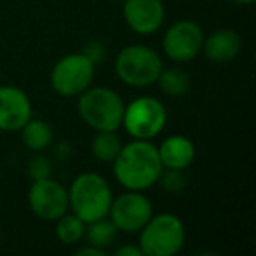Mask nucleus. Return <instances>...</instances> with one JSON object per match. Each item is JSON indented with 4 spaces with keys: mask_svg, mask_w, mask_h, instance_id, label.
Here are the masks:
<instances>
[{
    "mask_svg": "<svg viewBox=\"0 0 256 256\" xmlns=\"http://www.w3.org/2000/svg\"><path fill=\"white\" fill-rule=\"evenodd\" d=\"M164 172L158 148L151 140L134 139L121 146L112 162V174L124 190L144 192L160 181Z\"/></svg>",
    "mask_w": 256,
    "mask_h": 256,
    "instance_id": "f257e3e1",
    "label": "nucleus"
},
{
    "mask_svg": "<svg viewBox=\"0 0 256 256\" xmlns=\"http://www.w3.org/2000/svg\"><path fill=\"white\" fill-rule=\"evenodd\" d=\"M68 192V209L81 218L84 223H92L109 214L112 202V190L109 182L96 172H82L74 179Z\"/></svg>",
    "mask_w": 256,
    "mask_h": 256,
    "instance_id": "f03ea898",
    "label": "nucleus"
},
{
    "mask_svg": "<svg viewBox=\"0 0 256 256\" xmlns=\"http://www.w3.org/2000/svg\"><path fill=\"white\" fill-rule=\"evenodd\" d=\"M78 110L95 132H116L123 121L124 102L120 93L107 86H90L79 95Z\"/></svg>",
    "mask_w": 256,
    "mask_h": 256,
    "instance_id": "7ed1b4c3",
    "label": "nucleus"
},
{
    "mask_svg": "<svg viewBox=\"0 0 256 256\" xmlns=\"http://www.w3.org/2000/svg\"><path fill=\"white\" fill-rule=\"evenodd\" d=\"M186 240V228L181 218L170 212L151 216L140 228L139 248L144 256H174L182 249Z\"/></svg>",
    "mask_w": 256,
    "mask_h": 256,
    "instance_id": "20e7f679",
    "label": "nucleus"
},
{
    "mask_svg": "<svg viewBox=\"0 0 256 256\" xmlns=\"http://www.w3.org/2000/svg\"><path fill=\"white\" fill-rule=\"evenodd\" d=\"M116 74L124 84L134 88H144L156 82L164 64L153 48L144 44L126 46L120 51L116 58Z\"/></svg>",
    "mask_w": 256,
    "mask_h": 256,
    "instance_id": "39448f33",
    "label": "nucleus"
},
{
    "mask_svg": "<svg viewBox=\"0 0 256 256\" xmlns=\"http://www.w3.org/2000/svg\"><path fill=\"white\" fill-rule=\"evenodd\" d=\"M167 124V109L154 96H139L124 106L123 121L126 134L134 139L151 140Z\"/></svg>",
    "mask_w": 256,
    "mask_h": 256,
    "instance_id": "423d86ee",
    "label": "nucleus"
},
{
    "mask_svg": "<svg viewBox=\"0 0 256 256\" xmlns=\"http://www.w3.org/2000/svg\"><path fill=\"white\" fill-rule=\"evenodd\" d=\"M96 65L84 53H70L54 64L51 70V86L62 96H78L90 88Z\"/></svg>",
    "mask_w": 256,
    "mask_h": 256,
    "instance_id": "0eeeda50",
    "label": "nucleus"
},
{
    "mask_svg": "<svg viewBox=\"0 0 256 256\" xmlns=\"http://www.w3.org/2000/svg\"><path fill=\"white\" fill-rule=\"evenodd\" d=\"M153 216V204L150 202L142 192H132L126 190V193H121L120 196L112 198L109 207V218L118 228V232L124 234H137L140 228L150 221Z\"/></svg>",
    "mask_w": 256,
    "mask_h": 256,
    "instance_id": "6e6552de",
    "label": "nucleus"
},
{
    "mask_svg": "<svg viewBox=\"0 0 256 256\" xmlns=\"http://www.w3.org/2000/svg\"><path fill=\"white\" fill-rule=\"evenodd\" d=\"M204 37L206 36L198 23L182 20V22L174 23L165 32L162 46L170 60L178 64H188L202 53Z\"/></svg>",
    "mask_w": 256,
    "mask_h": 256,
    "instance_id": "1a4fd4ad",
    "label": "nucleus"
},
{
    "mask_svg": "<svg viewBox=\"0 0 256 256\" xmlns=\"http://www.w3.org/2000/svg\"><path fill=\"white\" fill-rule=\"evenodd\" d=\"M28 204L37 218L56 221L68 212V192L51 178L37 179L28 190Z\"/></svg>",
    "mask_w": 256,
    "mask_h": 256,
    "instance_id": "9d476101",
    "label": "nucleus"
},
{
    "mask_svg": "<svg viewBox=\"0 0 256 256\" xmlns=\"http://www.w3.org/2000/svg\"><path fill=\"white\" fill-rule=\"evenodd\" d=\"M123 18L126 26L139 36H153L165 20L162 0H123Z\"/></svg>",
    "mask_w": 256,
    "mask_h": 256,
    "instance_id": "9b49d317",
    "label": "nucleus"
},
{
    "mask_svg": "<svg viewBox=\"0 0 256 256\" xmlns=\"http://www.w3.org/2000/svg\"><path fill=\"white\" fill-rule=\"evenodd\" d=\"M32 118V102L22 88L12 84L0 86V130L20 132Z\"/></svg>",
    "mask_w": 256,
    "mask_h": 256,
    "instance_id": "f8f14e48",
    "label": "nucleus"
},
{
    "mask_svg": "<svg viewBox=\"0 0 256 256\" xmlns=\"http://www.w3.org/2000/svg\"><path fill=\"white\" fill-rule=\"evenodd\" d=\"M242 50V39L235 30L220 28L204 37L202 53L214 64H228L235 60Z\"/></svg>",
    "mask_w": 256,
    "mask_h": 256,
    "instance_id": "ddd939ff",
    "label": "nucleus"
},
{
    "mask_svg": "<svg viewBox=\"0 0 256 256\" xmlns=\"http://www.w3.org/2000/svg\"><path fill=\"white\" fill-rule=\"evenodd\" d=\"M156 148L164 168L170 170H184L196 156L195 144L186 136H170Z\"/></svg>",
    "mask_w": 256,
    "mask_h": 256,
    "instance_id": "4468645a",
    "label": "nucleus"
},
{
    "mask_svg": "<svg viewBox=\"0 0 256 256\" xmlns=\"http://www.w3.org/2000/svg\"><path fill=\"white\" fill-rule=\"evenodd\" d=\"M22 132V140L25 144L26 150L30 151H44L46 148H50V144L53 142V128L50 123L42 120H32L30 118L23 128Z\"/></svg>",
    "mask_w": 256,
    "mask_h": 256,
    "instance_id": "2eb2a0df",
    "label": "nucleus"
},
{
    "mask_svg": "<svg viewBox=\"0 0 256 256\" xmlns=\"http://www.w3.org/2000/svg\"><path fill=\"white\" fill-rule=\"evenodd\" d=\"M84 237L88 238V244L100 249H107L109 246H112L116 242L118 228L106 216V218H100V220L92 221V223H86Z\"/></svg>",
    "mask_w": 256,
    "mask_h": 256,
    "instance_id": "dca6fc26",
    "label": "nucleus"
},
{
    "mask_svg": "<svg viewBox=\"0 0 256 256\" xmlns=\"http://www.w3.org/2000/svg\"><path fill=\"white\" fill-rule=\"evenodd\" d=\"M121 139L116 132H96L92 140V153L96 162L112 164L121 150Z\"/></svg>",
    "mask_w": 256,
    "mask_h": 256,
    "instance_id": "f3484780",
    "label": "nucleus"
},
{
    "mask_svg": "<svg viewBox=\"0 0 256 256\" xmlns=\"http://www.w3.org/2000/svg\"><path fill=\"white\" fill-rule=\"evenodd\" d=\"M156 82L162 92L168 96H181V95H184V93H188V90H190L188 74L179 67L162 68Z\"/></svg>",
    "mask_w": 256,
    "mask_h": 256,
    "instance_id": "a211bd4d",
    "label": "nucleus"
},
{
    "mask_svg": "<svg viewBox=\"0 0 256 256\" xmlns=\"http://www.w3.org/2000/svg\"><path fill=\"white\" fill-rule=\"evenodd\" d=\"M86 223L78 218L74 212L67 214L65 212L62 218L56 220V237L60 238L64 244H76V242L84 238Z\"/></svg>",
    "mask_w": 256,
    "mask_h": 256,
    "instance_id": "6ab92c4d",
    "label": "nucleus"
},
{
    "mask_svg": "<svg viewBox=\"0 0 256 256\" xmlns=\"http://www.w3.org/2000/svg\"><path fill=\"white\" fill-rule=\"evenodd\" d=\"M50 174H51V164L44 156L34 158L28 164V178L34 179V181L50 178Z\"/></svg>",
    "mask_w": 256,
    "mask_h": 256,
    "instance_id": "aec40b11",
    "label": "nucleus"
},
{
    "mask_svg": "<svg viewBox=\"0 0 256 256\" xmlns=\"http://www.w3.org/2000/svg\"><path fill=\"white\" fill-rule=\"evenodd\" d=\"M162 182H164V188L168 190V192H178V190L182 188V176H181V170H170L168 168V172H162L160 176Z\"/></svg>",
    "mask_w": 256,
    "mask_h": 256,
    "instance_id": "412c9836",
    "label": "nucleus"
},
{
    "mask_svg": "<svg viewBox=\"0 0 256 256\" xmlns=\"http://www.w3.org/2000/svg\"><path fill=\"white\" fill-rule=\"evenodd\" d=\"M82 53L86 54V56L90 58V60L93 62V64H98V62L104 60V56H106V50H104V44L102 42H95V40H92V42H88L84 46V51Z\"/></svg>",
    "mask_w": 256,
    "mask_h": 256,
    "instance_id": "4be33fe9",
    "label": "nucleus"
},
{
    "mask_svg": "<svg viewBox=\"0 0 256 256\" xmlns=\"http://www.w3.org/2000/svg\"><path fill=\"white\" fill-rule=\"evenodd\" d=\"M118 256H144L142 249L139 246H121L120 249H116Z\"/></svg>",
    "mask_w": 256,
    "mask_h": 256,
    "instance_id": "5701e85b",
    "label": "nucleus"
},
{
    "mask_svg": "<svg viewBox=\"0 0 256 256\" xmlns=\"http://www.w3.org/2000/svg\"><path fill=\"white\" fill-rule=\"evenodd\" d=\"M78 256H106L107 251L106 249H100V248H95V246H86V248H81L78 252H76Z\"/></svg>",
    "mask_w": 256,
    "mask_h": 256,
    "instance_id": "b1692460",
    "label": "nucleus"
},
{
    "mask_svg": "<svg viewBox=\"0 0 256 256\" xmlns=\"http://www.w3.org/2000/svg\"><path fill=\"white\" fill-rule=\"evenodd\" d=\"M232 2L237 6H249V4H252L254 0H232Z\"/></svg>",
    "mask_w": 256,
    "mask_h": 256,
    "instance_id": "393cba45",
    "label": "nucleus"
},
{
    "mask_svg": "<svg viewBox=\"0 0 256 256\" xmlns=\"http://www.w3.org/2000/svg\"><path fill=\"white\" fill-rule=\"evenodd\" d=\"M114 2H123V0H114Z\"/></svg>",
    "mask_w": 256,
    "mask_h": 256,
    "instance_id": "a878e982",
    "label": "nucleus"
}]
</instances>
